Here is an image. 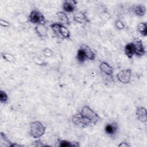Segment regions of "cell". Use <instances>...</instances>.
Wrapping results in <instances>:
<instances>
[{"mask_svg": "<svg viewBox=\"0 0 147 147\" xmlns=\"http://www.w3.org/2000/svg\"><path fill=\"white\" fill-rule=\"evenodd\" d=\"M33 61L37 65H44V66L47 65V63H45L42 59L40 58L39 57H34L33 58Z\"/></svg>", "mask_w": 147, "mask_h": 147, "instance_id": "484cf974", "label": "cell"}, {"mask_svg": "<svg viewBox=\"0 0 147 147\" xmlns=\"http://www.w3.org/2000/svg\"><path fill=\"white\" fill-rule=\"evenodd\" d=\"M56 16L57 19L59 21V22L60 24L64 25V26H68L71 24L70 20L69 18L68 17L66 13L64 11H58L56 13Z\"/></svg>", "mask_w": 147, "mask_h": 147, "instance_id": "7c38bea8", "label": "cell"}, {"mask_svg": "<svg viewBox=\"0 0 147 147\" xmlns=\"http://www.w3.org/2000/svg\"><path fill=\"white\" fill-rule=\"evenodd\" d=\"M99 68L100 72L105 76L109 78H113L114 69L109 63L105 61L100 62L99 65Z\"/></svg>", "mask_w": 147, "mask_h": 147, "instance_id": "52a82bcc", "label": "cell"}, {"mask_svg": "<svg viewBox=\"0 0 147 147\" xmlns=\"http://www.w3.org/2000/svg\"><path fill=\"white\" fill-rule=\"evenodd\" d=\"M60 23H53L51 25L50 27L53 32V33L57 36L60 37L59 36V28H60Z\"/></svg>", "mask_w": 147, "mask_h": 147, "instance_id": "7402d4cb", "label": "cell"}, {"mask_svg": "<svg viewBox=\"0 0 147 147\" xmlns=\"http://www.w3.org/2000/svg\"><path fill=\"white\" fill-rule=\"evenodd\" d=\"M124 52L125 55L129 59H131L133 57V56L135 55V49L134 44L132 42L126 44L124 48Z\"/></svg>", "mask_w": 147, "mask_h": 147, "instance_id": "2e32d148", "label": "cell"}, {"mask_svg": "<svg viewBox=\"0 0 147 147\" xmlns=\"http://www.w3.org/2000/svg\"><path fill=\"white\" fill-rule=\"evenodd\" d=\"M132 75V69H125L121 70L117 74L118 80L123 84H128L130 82Z\"/></svg>", "mask_w": 147, "mask_h": 147, "instance_id": "277c9868", "label": "cell"}, {"mask_svg": "<svg viewBox=\"0 0 147 147\" xmlns=\"http://www.w3.org/2000/svg\"><path fill=\"white\" fill-rule=\"evenodd\" d=\"M78 2L74 0H66L63 3V9L64 12L72 13L76 9Z\"/></svg>", "mask_w": 147, "mask_h": 147, "instance_id": "30bf717a", "label": "cell"}, {"mask_svg": "<svg viewBox=\"0 0 147 147\" xmlns=\"http://www.w3.org/2000/svg\"><path fill=\"white\" fill-rule=\"evenodd\" d=\"M80 47H81L83 49L87 59H88L90 60H94L95 59V53L88 45L84 44H82V45H80Z\"/></svg>", "mask_w": 147, "mask_h": 147, "instance_id": "9a60e30c", "label": "cell"}, {"mask_svg": "<svg viewBox=\"0 0 147 147\" xmlns=\"http://www.w3.org/2000/svg\"><path fill=\"white\" fill-rule=\"evenodd\" d=\"M59 36L64 39H69L71 34L69 29L64 25L60 24L59 28Z\"/></svg>", "mask_w": 147, "mask_h": 147, "instance_id": "e0dca14e", "label": "cell"}, {"mask_svg": "<svg viewBox=\"0 0 147 147\" xmlns=\"http://www.w3.org/2000/svg\"><path fill=\"white\" fill-rule=\"evenodd\" d=\"M46 131V127L42 122L38 121L32 122L29 125V135L34 139H38L42 137Z\"/></svg>", "mask_w": 147, "mask_h": 147, "instance_id": "7a4b0ae2", "label": "cell"}, {"mask_svg": "<svg viewBox=\"0 0 147 147\" xmlns=\"http://www.w3.org/2000/svg\"><path fill=\"white\" fill-rule=\"evenodd\" d=\"M0 145L1 146H10L11 147L13 142L10 141V140L8 138L6 134L3 132L1 131L0 133Z\"/></svg>", "mask_w": 147, "mask_h": 147, "instance_id": "ac0fdd59", "label": "cell"}, {"mask_svg": "<svg viewBox=\"0 0 147 147\" xmlns=\"http://www.w3.org/2000/svg\"><path fill=\"white\" fill-rule=\"evenodd\" d=\"M138 30L140 33L144 37L147 36V24L146 22H140L138 25Z\"/></svg>", "mask_w": 147, "mask_h": 147, "instance_id": "ffe728a7", "label": "cell"}, {"mask_svg": "<svg viewBox=\"0 0 147 147\" xmlns=\"http://www.w3.org/2000/svg\"><path fill=\"white\" fill-rule=\"evenodd\" d=\"M76 58L77 61L79 63H83L87 60V57H86V54L84 53V51L81 47H80L79 48L77 51Z\"/></svg>", "mask_w": 147, "mask_h": 147, "instance_id": "d6986e66", "label": "cell"}, {"mask_svg": "<svg viewBox=\"0 0 147 147\" xmlns=\"http://www.w3.org/2000/svg\"><path fill=\"white\" fill-rule=\"evenodd\" d=\"M9 99L7 94L3 90L0 91V102L1 103H6Z\"/></svg>", "mask_w": 147, "mask_h": 147, "instance_id": "603a6c76", "label": "cell"}, {"mask_svg": "<svg viewBox=\"0 0 147 147\" xmlns=\"http://www.w3.org/2000/svg\"><path fill=\"white\" fill-rule=\"evenodd\" d=\"M129 10L138 17H142L146 13V7L142 4L133 5L130 7Z\"/></svg>", "mask_w": 147, "mask_h": 147, "instance_id": "9c48e42d", "label": "cell"}, {"mask_svg": "<svg viewBox=\"0 0 147 147\" xmlns=\"http://www.w3.org/2000/svg\"><path fill=\"white\" fill-rule=\"evenodd\" d=\"M0 24H1V26L3 27H8L10 25V24L9 22H7L5 20H3L2 18L0 19Z\"/></svg>", "mask_w": 147, "mask_h": 147, "instance_id": "83f0119b", "label": "cell"}, {"mask_svg": "<svg viewBox=\"0 0 147 147\" xmlns=\"http://www.w3.org/2000/svg\"><path fill=\"white\" fill-rule=\"evenodd\" d=\"M132 42L134 46L135 55L138 57L144 56L146 53V51L141 40L138 38H136L134 39Z\"/></svg>", "mask_w": 147, "mask_h": 147, "instance_id": "8992f818", "label": "cell"}, {"mask_svg": "<svg viewBox=\"0 0 147 147\" xmlns=\"http://www.w3.org/2000/svg\"><path fill=\"white\" fill-rule=\"evenodd\" d=\"M118 147H130V145L126 142H122L118 145Z\"/></svg>", "mask_w": 147, "mask_h": 147, "instance_id": "f1b7e54d", "label": "cell"}, {"mask_svg": "<svg viewBox=\"0 0 147 147\" xmlns=\"http://www.w3.org/2000/svg\"><path fill=\"white\" fill-rule=\"evenodd\" d=\"M99 115L88 106H84L80 112L72 117V121L76 126L85 128L95 126L99 120Z\"/></svg>", "mask_w": 147, "mask_h": 147, "instance_id": "6da1fadb", "label": "cell"}, {"mask_svg": "<svg viewBox=\"0 0 147 147\" xmlns=\"http://www.w3.org/2000/svg\"><path fill=\"white\" fill-rule=\"evenodd\" d=\"M33 144L32 145L33 146H48L46 144H43V142L39 139H37L36 140H35L34 142H33Z\"/></svg>", "mask_w": 147, "mask_h": 147, "instance_id": "4316f807", "label": "cell"}, {"mask_svg": "<svg viewBox=\"0 0 147 147\" xmlns=\"http://www.w3.org/2000/svg\"><path fill=\"white\" fill-rule=\"evenodd\" d=\"M1 56L6 61L9 63H13L16 60V58L14 55L10 53L2 52Z\"/></svg>", "mask_w": 147, "mask_h": 147, "instance_id": "44dd1931", "label": "cell"}, {"mask_svg": "<svg viewBox=\"0 0 147 147\" xmlns=\"http://www.w3.org/2000/svg\"><path fill=\"white\" fill-rule=\"evenodd\" d=\"M57 142L58 146L60 147H78L80 146L79 142L76 141H71L66 140L57 139Z\"/></svg>", "mask_w": 147, "mask_h": 147, "instance_id": "4fadbf2b", "label": "cell"}, {"mask_svg": "<svg viewBox=\"0 0 147 147\" xmlns=\"http://www.w3.org/2000/svg\"><path fill=\"white\" fill-rule=\"evenodd\" d=\"M119 130V126L117 122L115 121L110 122L106 124L104 127V131L106 134L109 137H113L115 136Z\"/></svg>", "mask_w": 147, "mask_h": 147, "instance_id": "5b68a950", "label": "cell"}, {"mask_svg": "<svg viewBox=\"0 0 147 147\" xmlns=\"http://www.w3.org/2000/svg\"><path fill=\"white\" fill-rule=\"evenodd\" d=\"M115 27L119 30H122L125 28L124 23L119 19H118L115 21Z\"/></svg>", "mask_w": 147, "mask_h": 147, "instance_id": "d4e9b609", "label": "cell"}, {"mask_svg": "<svg viewBox=\"0 0 147 147\" xmlns=\"http://www.w3.org/2000/svg\"><path fill=\"white\" fill-rule=\"evenodd\" d=\"M136 115L137 119L142 123H145L147 121L146 109L144 107L139 106L136 108Z\"/></svg>", "mask_w": 147, "mask_h": 147, "instance_id": "8fae6325", "label": "cell"}, {"mask_svg": "<svg viewBox=\"0 0 147 147\" xmlns=\"http://www.w3.org/2000/svg\"><path fill=\"white\" fill-rule=\"evenodd\" d=\"M42 54L43 56L46 58L51 57L53 55V52L52 49H51L49 48H44L42 51Z\"/></svg>", "mask_w": 147, "mask_h": 147, "instance_id": "cb8c5ba5", "label": "cell"}, {"mask_svg": "<svg viewBox=\"0 0 147 147\" xmlns=\"http://www.w3.org/2000/svg\"><path fill=\"white\" fill-rule=\"evenodd\" d=\"M73 20L80 24H86L90 22L86 14L83 11H78L73 14Z\"/></svg>", "mask_w": 147, "mask_h": 147, "instance_id": "ba28073f", "label": "cell"}, {"mask_svg": "<svg viewBox=\"0 0 147 147\" xmlns=\"http://www.w3.org/2000/svg\"><path fill=\"white\" fill-rule=\"evenodd\" d=\"M34 30L36 34L40 37H44L47 36L48 29L45 26V24H40L36 25L34 28Z\"/></svg>", "mask_w": 147, "mask_h": 147, "instance_id": "5bb4252c", "label": "cell"}, {"mask_svg": "<svg viewBox=\"0 0 147 147\" xmlns=\"http://www.w3.org/2000/svg\"><path fill=\"white\" fill-rule=\"evenodd\" d=\"M28 21L35 25L45 24L46 20L44 15L40 11L34 9L31 11L28 16Z\"/></svg>", "mask_w": 147, "mask_h": 147, "instance_id": "3957f363", "label": "cell"}]
</instances>
